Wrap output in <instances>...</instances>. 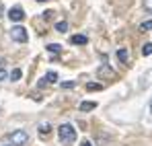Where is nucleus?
Wrapping results in <instances>:
<instances>
[{"label": "nucleus", "instance_id": "7", "mask_svg": "<svg viewBox=\"0 0 152 146\" xmlns=\"http://www.w3.org/2000/svg\"><path fill=\"white\" fill-rule=\"evenodd\" d=\"M117 60H119L121 64H127V49L126 48H119V49H117Z\"/></svg>", "mask_w": 152, "mask_h": 146}, {"label": "nucleus", "instance_id": "9", "mask_svg": "<svg viewBox=\"0 0 152 146\" xmlns=\"http://www.w3.org/2000/svg\"><path fill=\"white\" fill-rule=\"evenodd\" d=\"M56 31H58V33H66V31H68V23H66V21L56 23Z\"/></svg>", "mask_w": 152, "mask_h": 146}, {"label": "nucleus", "instance_id": "19", "mask_svg": "<svg viewBox=\"0 0 152 146\" xmlns=\"http://www.w3.org/2000/svg\"><path fill=\"white\" fill-rule=\"evenodd\" d=\"M6 76H8V74H6V70H4V68H0V80H4Z\"/></svg>", "mask_w": 152, "mask_h": 146}, {"label": "nucleus", "instance_id": "3", "mask_svg": "<svg viewBox=\"0 0 152 146\" xmlns=\"http://www.w3.org/2000/svg\"><path fill=\"white\" fill-rule=\"evenodd\" d=\"M10 39H12V41H17V43H27V41H29V33H27L25 27L17 25V27H12V29H10Z\"/></svg>", "mask_w": 152, "mask_h": 146}, {"label": "nucleus", "instance_id": "20", "mask_svg": "<svg viewBox=\"0 0 152 146\" xmlns=\"http://www.w3.org/2000/svg\"><path fill=\"white\" fill-rule=\"evenodd\" d=\"M51 15H53L51 10H45V12H43V19H51Z\"/></svg>", "mask_w": 152, "mask_h": 146}, {"label": "nucleus", "instance_id": "24", "mask_svg": "<svg viewBox=\"0 0 152 146\" xmlns=\"http://www.w3.org/2000/svg\"><path fill=\"white\" fill-rule=\"evenodd\" d=\"M4 146H10V144H4Z\"/></svg>", "mask_w": 152, "mask_h": 146}, {"label": "nucleus", "instance_id": "12", "mask_svg": "<svg viewBox=\"0 0 152 146\" xmlns=\"http://www.w3.org/2000/svg\"><path fill=\"white\" fill-rule=\"evenodd\" d=\"M45 82H58V72H48L45 74Z\"/></svg>", "mask_w": 152, "mask_h": 146}, {"label": "nucleus", "instance_id": "5", "mask_svg": "<svg viewBox=\"0 0 152 146\" xmlns=\"http://www.w3.org/2000/svg\"><path fill=\"white\" fill-rule=\"evenodd\" d=\"M95 107H97L95 101H82V103H80V111H93Z\"/></svg>", "mask_w": 152, "mask_h": 146}, {"label": "nucleus", "instance_id": "21", "mask_svg": "<svg viewBox=\"0 0 152 146\" xmlns=\"http://www.w3.org/2000/svg\"><path fill=\"white\" fill-rule=\"evenodd\" d=\"M80 146H93V144H91L88 140H82V142H80Z\"/></svg>", "mask_w": 152, "mask_h": 146}, {"label": "nucleus", "instance_id": "1", "mask_svg": "<svg viewBox=\"0 0 152 146\" xmlns=\"http://www.w3.org/2000/svg\"><path fill=\"white\" fill-rule=\"evenodd\" d=\"M58 138H60V142L64 146H70L76 142V128L72 123H62L60 128H58Z\"/></svg>", "mask_w": 152, "mask_h": 146}, {"label": "nucleus", "instance_id": "15", "mask_svg": "<svg viewBox=\"0 0 152 146\" xmlns=\"http://www.w3.org/2000/svg\"><path fill=\"white\" fill-rule=\"evenodd\" d=\"M140 29H142V31H150V29H152V19H150V21H144V23L140 25Z\"/></svg>", "mask_w": 152, "mask_h": 146}, {"label": "nucleus", "instance_id": "4", "mask_svg": "<svg viewBox=\"0 0 152 146\" xmlns=\"http://www.w3.org/2000/svg\"><path fill=\"white\" fill-rule=\"evenodd\" d=\"M8 19L15 21V23H21V21L25 19V10H23L21 6H12V8L8 10Z\"/></svg>", "mask_w": 152, "mask_h": 146}, {"label": "nucleus", "instance_id": "18", "mask_svg": "<svg viewBox=\"0 0 152 146\" xmlns=\"http://www.w3.org/2000/svg\"><path fill=\"white\" fill-rule=\"evenodd\" d=\"M144 8L152 15V0H144Z\"/></svg>", "mask_w": 152, "mask_h": 146}, {"label": "nucleus", "instance_id": "2", "mask_svg": "<svg viewBox=\"0 0 152 146\" xmlns=\"http://www.w3.org/2000/svg\"><path fill=\"white\" fill-rule=\"evenodd\" d=\"M8 140H10L12 146H25L29 142V134H27L25 130H15V132H10Z\"/></svg>", "mask_w": 152, "mask_h": 146}, {"label": "nucleus", "instance_id": "11", "mask_svg": "<svg viewBox=\"0 0 152 146\" xmlns=\"http://www.w3.org/2000/svg\"><path fill=\"white\" fill-rule=\"evenodd\" d=\"M103 84H99V82H88L86 84V91H101Z\"/></svg>", "mask_w": 152, "mask_h": 146}, {"label": "nucleus", "instance_id": "17", "mask_svg": "<svg viewBox=\"0 0 152 146\" xmlns=\"http://www.w3.org/2000/svg\"><path fill=\"white\" fill-rule=\"evenodd\" d=\"M76 82L74 80H68V82H62V89H74Z\"/></svg>", "mask_w": 152, "mask_h": 146}, {"label": "nucleus", "instance_id": "6", "mask_svg": "<svg viewBox=\"0 0 152 146\" xmlns=\"http://www.w3.org/2000/svg\"><path fill=\"white\" fill-rule=\"evenodd\" d=\"M70 41H72L74 45H86V41H88V39H86V35H74Z\"/></svg>", "mask_w": 152, "mask_h": 146}, {"label": "nucleus", "instance_id": "16", "mask_svg": "<svg viewBox=\"0 0 152 146\" xmlns=\"http://www.w3.org/2000/svg\"><path fill=\"white\" fill-rule=\"evenodd\" d=\"M142 54H144V56H150L152 54V43H146V45L142 48Z\"/></svg>", "mask_w": 152, "mask_h": 146}, {"label": "nucleus", "instance_id": "10", "mask_svg": "<svg viewBox=\"0 0 152 146\" xmlns=\"http://www.w3.org/2000/svg\"><path fill=\"white\" fill-rule=\"evenodd\" d=\"M97 74H99V76H113V70H109L107 66H101V68L97 70Z\"/></svg>", "mask_w": 152, "mask_h": 146}, {"label": "nucleus", "instance_id": "22", "mask_svg": "<svg viewBox=\"0 0 152 146\" xmlns=\"http://www.w3.org/2000/svg\"><path fill=\"white\" fill-rule=\"evenodd\" d=\"M150 113H152V101H150Z\"/></svg>", "mask_w": 152, "mask_h": 146}, {"label": "nucleus", "instance_id": "23", "mask_svg": "<svg viewBox=\"0 0 152 146\" xmlns=\"http://www.w3.org/2000/svg\"><path fill=\"white\" fill-rule=\"evenodd\" d=\"M37 2H48V0H37Z\"/></svg>", "mask_w": 152, "mask_h": 146}, {"label": "nucleus", "instance_id": "8", "mask_svg": "<svg viewBox=\"0 0 152 146\" xmlns=\"http://www.w3.org/2000/svg\"><path fill=\"white\" fill-rule=\"evenodd\" d=\"M50 132H51V125H50V123H48V122L39 123V134H41V136H48Z\"/></svg>", "mask_w": 152, "mask_h": 146}, {"label": "nucleus", "instance_id": "14", "mask_svg": "<svg viewBox=\"0 0 152 146\" xmlns=\"http://www.w3.org/2000/svg\"><path fill=\"white\" fill-rule=\"evenodd\" d=\"M60 49H62L60 43H50V45H48V51H51V54H58Z\"/></svg>", "mask_w": 152, "mask_h": 146}, {"label": "nucleus", "instance_id": "13", "mask_svg": "<svg viewBox=\"0 0 152 146\" xmlns=\"http://www.w3.org/2000/svg\"><path fill=\"white\" fill-rule=\"evenodd\" d=\"M23 76V72H21V68H15L12 72H10V80H19Z\"/></svg>", "mask_w": 152, "mask_h": 146}]
</instances>
